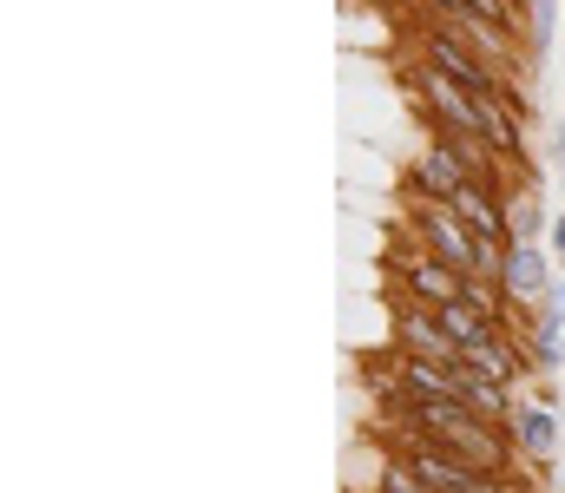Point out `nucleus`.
Listing matches in <instances>:
<instances>
[{"mask_svg": "<svg viewBox=\"0 0 565 493\" xmlns=\"http://www.w3.org/2000/svg\"><path fill=\"white\" fill-rule=\"evenodd\" d=\"M408 237L434 250L447 270H460L467 283H500V257L507 250H487L460 217H454V204H427V197H408Z\"/></svg>", "mask_w": 565, "mask_h": 493, "instance_id": "obj_1", "label": "nucleus"}, {"mask_svg": "<svg viewBox=\"0 0 565 493\" xmlns=\"http://www.w3.org/2000/svg\"><path fill=\"white\" fill-rule=\"evenodd\" d=\"M415 60H427V66H434V73H447V79H460L467 93H513V66H500V60H493V53H480L473 40L447 33L440 20H427V26H422Z\"/></svg>", "mask_w": 565, "mask_h": 493, "instance_id": "obj_2", "label": "nucleus"}, {"mask_svg": "<svg viewBox=\"0 0 565 493\" xmlns=\"http://www.w3.org/2000/svg\"><path fill=\"white\" fill-rule=\"evenodd\" d=\"M388 270H395V283H402V297H415L427 310H447V303H460L467 297V277L460 270H447L434 250L422 244H402V250H388Z\"/></svg>", "mask_w": 565, "mask_h": 493, "instance_id": "obj_3", "label": "nucleus"}, {"mask_svg": "<svg viewBox=\"0 0 565 493\" xmlns=\"http://www.w3.org/2000/svg\"><path fill=\"white\" fill-rule=\"evenodd\" d=\"M553 283H559V277H553V264H546L540 244H507V257H500V297H507V317H513V310H540Z\"/></svg>", "mask_w": 565, "mask_h": 493, "instance_id": "obj_4", "label": "nucleus"}, {"mask_svg": "<svg viewBox=\"0 0 565 493\" xmlns=\"http://www.w3.org/2000/svg\"><path fill=\"white\" fill-rule=\"evenodd\" d=\"M395 349L402 355H427V362H460V342L440 329V310H427L415 297H395Z\"/></svg>", "mask_w": 565, "mask_h": 493, "instance_id": "obj_5", "label": "nucleus"}, {"mask_svg": "<svg viewBox=\"0 0 565 493\" xmlns=\"http://www.w3.org/2000/svg\"><path fill=\"white\" fill-rule=\"evenodd\" d=\"M467 184H473L467 164L454 159V152H440V146H422L415 164H408V178H402V191H408V197H427V204H454Z\"/></svg>", "mask_w": 565, "mask_h": 493, "instance_id": "obj_6", "label": "nucleus"}, {"mask_svg": "<svg viewBox=\"0 0 565 493\" xmlns=\"http://www.w3.org/2000/svg\"><path fill=\"white\" fill-rule=\"evenodd\" d=\"M454 217L487 244V250H507L513 244V217H507V197L500 191H487V184H467L460 197H454Z\"/></svg>", "mask_w": 565, "mask_h": 493, "instance_id": "obj_7", "label": "nucleus"}, {"mask_svg": "<svg viewBox=\"0 0 565 493\" xmlns=\"http://www.w3.org/2000/svg\"><path fill=\"white\" fill-rule=\"evenodd\" d=\"M402 454L415 461V474H422L434 493H473V481H480V468H473L467 454H454V448H440V441H422V435H415Z\"/></svg>", "mask_w": 565, "mask_h": 493, "instance_id": "obj_8", "label": "nucleus"}, {"mask_svg": "<svg viewBox=\"0 0 565 493\" xmlns=\"http://www.w3.org/2000/svg\"><path fill=\"white\" fill-rule=\"evenodd\" d=\"M513 441H520L526 461H553L559 454V415H553V401H526L513 415Z\"/></svg>", "mask_w": 565, "mask_h": 493, "instance_id": "obj_9", "label": "nucleus"}, {"mask_svg": "<svg viewBox=\"0 0 565 493\" xmlns=\"http://www.w3.org/2000/svg\"><path fill=\"white\" fill-rule=\"evenodd\" d=\"M440 329H447V335L460 342V355H467V349H480V342H493V335H507V323L480 317L473 303H447V310H440Z\"/></svg>", "mask_w": 565, "mask_h": 493, "instance_id": "obj_10", "label": "nucleus"}, {"mask_svg": "<svg viewBox=\"0 0 565 493\" xmlns=\"http://www.w3.org/2000/svg\"><path fill=\"white\" fill-rule=\"evenodd\" d=\"M507 217H513V244H540V224H546V211H540L533 184H520V191L507 197Z\"/></svg>", "mask_w": 565, "mask_h": 493, "instance_id": "obj_11", "label": "nucleus"}, {"mask_svg": "<svg viewBox=\"0 0 565 493\" xmlns=\"http://www.w3.org/2000/svg\"><path fill=\"white\" fill-rule=\"evenodd\" d=\"M520 335H526V355H533V375H553V368H559V329H553V323H540V317H533V323L520 329Z\"/></svg>", "mask_w": 565, "mask_h": 493, "instance_id": "obj_12", "label": "nucleus"}, {"mask_svg": "<svg viewBox=\"0 0 565 493\" xmlns=\"http://www.w3.org/2000/svg\"><path fill=\"white\" fill-rule=\"evenodd\" d=\"M553 26H559V0H526V46L533 53H546Z\"/></svg>", "mask_w": 565, "mask_h": 493, "instance_id": "obj_13", "label": "nucleus"}, {"mask_svg": "<svg viewBox=\"0 0 565 493\" xmlns=\"http://www.w3.org/2000/svg\"><path fill=\"white\" fill-rule=\"evenodd\" d=\"M375 493H434V487L415 474V461H408V454H388V468H382V487H375Z\"/></svg>", "mask_w": 565, "mask_h": 493, "instance_id": "obj_14", "label": "nucleus"}, {"mask_svg": "<svg viewBox=\"0 0 565 493\" xmlns=\"http://www.w3.org/2000/svg\"><path fill=\"white\" fill-rule=\"evenodd\" d=\"M427 20H440V26H460V20H480L473 13V0H422Z\"/></svg>", "mask_w": 565, "mask_h": 493, "instance_id": "obj_15", "label": "nucleus"}, {"mask_svg": "<svg viewBox=\"0 0 565 493\" xmlns=\"http://www.w3.org/2000/svg\"><path fill=\"white\" fill-rule=\"evenodd\" d=\"M540 323L565 329V283H553V290H546V303H540Z\"/></svg>", "mask_w": 565, "mask_h": 493, "instance_id": "obj_16", "label": "nucleus"}, {"mask_svg": "<svg viewBox=\"0 0 565 493\" xmlns=\"http://www.w3.org/2000/svg\"><path fill=\"white\" fill-rule=\"evenodd\" d=\"M553 171H559V184H565V119L553 126Z\"/></svg>", "mask_w": 565, "mask_h": 493, "instance_id": "obj_17", "label": "nucleus"}, {"mask_svg": "<svg viewBox=\"0 0 565 493\" xmlns=\"http://www.w3.org/2000/svg\"><path fill=\"white\" fill-rule=\"evenodd\" d=\"M553 250H559V257H565V217H559V224H553Z\"/></svg>", "mask_w": 565, "mask_h": 493, "instance_id": "obj_18", "label": "nucleus"}]
</instances>
